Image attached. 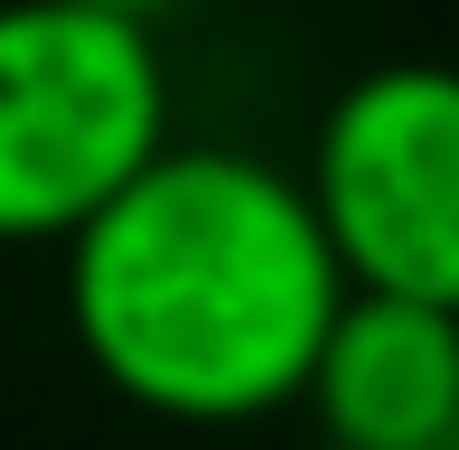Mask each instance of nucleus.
Instances as JSON below:
<instances>
[{"mask_svg": "<svg viewBox=\"0 0 459 450\" xmlns=\"http://www.w3.org/2000/svg\"><path fill=\"white\" fill-rule=\"evenodd\" d=\"M300 178L357 291L459 310V66L394 56L347 75Z\"/></svg>", "mask_w": 459, "mask_h": 450, "instance_id": "3", "label": "nucleus"}, {"mask_svg": "<svg viewBox=\"0 0 459 450\" xmlns=\"http://www.w3.org/2000/svg\"><path fill=\"white\" fill-rule=\"evenodd\" d=\"M309 413L338 450H450L459 441V310L403 291H347L309 366Z\"/></svg>", "mask_w": 459, "mask_h": 450, "instance_id": "4", "label": "nucleus"}, {"mask_svg": "<svg viewBox=\"0 0 459 450\" xmlns=\"http://www.w3.org/2000/svg\"><path fill=\"white\" fill-rule=\"evenodd\" d=\"M103 10H122V19H151V29H160V19H169L178 0H103Z\"/></svg>", "mask_w": 459, "mask_h": 450, "instance_id": "5", "label": "nucleus"}, {"mask_svg": "<svg viewBox=\"0 0 459 450\" xmlns=\"http://www.w3.org/2000/svg\"><path fill=\"white\" fill-rule=\"evenodd\" d=\"M347 291L309 178L235 141H169L66 235V329L85 366L187 432L290 413Z\"/></svg>", "mask_w": 459, "mask_h": 450, "instance_id": "1", "label": "nucleus"}, {"mask_svg": "<svg viewBox=\"0 0 459 450\" xmlns=\"http://www.w3.org/2000/svg\"><path fill=\"white\" fill-rule=\"evenodd\" d=\"M169 56L103 0H0V244H66L169 151Z\"/></svg>", "mask_w": 459, "mask_h": 450, "instance_id": "2", "label": "nucleus"}]
</instances>
